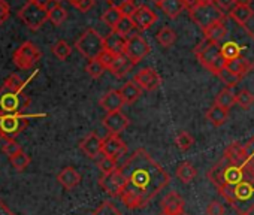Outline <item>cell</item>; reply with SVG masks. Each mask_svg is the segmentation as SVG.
<instances>
[{
    "mask_svg": "<svg viewBox=\"0 0 254 215\" xmlns=\"http://www.w3.org/2000/svg\"><path fill=\"white\" fill-rule=\"evenodd\" d=\"M208 179L220 196L239 214L254 211V164L242 154V145L232 142L209 169Z\"/></svg>",
    "mask_w": 254,
    "mask_h": 215,
    "instance_id": "6da1fadb",
    "label": "cell"
},
{
    "mask_svg": "<svg viewBox=\"0 0 254 215\" xmlns=\"http://www.w3.org/2000/svg\"><path fill=\"white\" fill-rule=\"evenodd\" d=\"M120 170L126 181L120 197L129 209L145 208L171 182V175L144 148L136 150Z\"/></svg>",
    "mask_w": 254,
    "mask_h": 215,
    "instance_id": "7a4b0ae2",
    "label": "cell"
},
{
    "mask_svg": "<svg viewBox=\"0 0 254 215\" xmlns=\"http://www.w3.org/2000/svg\"><path fill=\"white\" fill-rule=\"evenodd\" d=\"M194 55L199 60V63L215 76L220 70L226 67V58L221 54L220 44H215L208 38H203L197 44V47L194 48Z\"/></svg>",
    "mask_w": 254,
    "mask_h": 215,
    "instance_id": "3957f363",
    "label": "cell"
},
{
    "mask_svg": "<svg viewBox=\"0 0 254 215\" xmlns=\"http://www.w3.org/2000/svg\"><path fill=\"white\" fill-rule=\"evenodd\" d=\"M30 105V99L24 91H14L2 85L0 88V117L23 114Z\"/></svg>",
    "mask_w": 254,
    "mask_h": 215,
    "instance_id": "277c9868",
    "label": "cell"
},
{
    "mask_svg": "<svg viewBox=\"0 0 254 215\" xmlns=\"http://www.w3.org/2000/svg\"><path fill=\"white\" fill-rule=\"evenodd\" d=\"M75 48L87 60H96L105 51V42L94 29H87L75 42Z\"/></svg>",
    "mask_w": 254,
    "mask_h": 215,
    "instance_id": "5b68a950",
    "label": "cell"
},
{
    "mask_svg": "<svg viewBox=\"0 0 254 215\" xmlns=\"http://www.w3.org/2000/svg\"><path fill=\"white\" fill-rule=\"evenodd\" d=\"M190 18L193 20L194 24H197V27H200L203 32L206 29H209L212 24H215L217 21H223L226 20V12H223L215 3L214 5H197L196 8L189 11Z\"/></svg>",
    "mask_w": 254,
    "mask_h": 215,
    "instance_id": "8992f818",
    "label": "cell"
},
{
    "mask_svg": "<svg viewBox=\"0 0 254 215\" xmlns=\"http://www.w3.org/2000/svg\"><path fill=\"white\" fill-rule=\"evenodd\" d=\"M18 18L29 27L30 30H39L48 21V9L41 8L33 2H29L20 9Z\"/></svg>",
    "mask_w": 254,
    "mask_h": 215,
    "instance_id": "52a82bcc",
    "label": "cell"
},
{
    "mask_svg": "<svg viewBox=\"0 0 254 215\" xmlns=\"http://www.w3.org/2000/svg\"><path fill=\"white\" fill-rule=\"evenodd\" d=\"M12 60H14V64L18 67V69H32L39 60H41V51L39 48L33 44V42H24L21 44L14 55H12Z\"/></svg>",
    "mask_w": 254,
    "mask_h": 215,
    "instance_id": "ba28073f",
    "label": "cell"
},
{
    "mask_svg": "<svg viewBox=\"0 0 254 215\" xmlns=\"http://www.w3.org/2000/svg\"><path fill=\"white\" fill-rule=\"evenodd\" d=\"M29 126V118L23 114L15 115H3L0 117V130H2L5 139H15L21 132Z\"/></svg>",
    "mask_w": 254,
    "mask_h": 215,
    "instance_id": "9c48e42d",
    "label": "cell"
},
{
    "mask_svg": "<svg viewBox=\"0 0 254 215\" xmlns=\"http://www.w3.org/2000/svg\"><path fill=\"white\" fill-rule=\"evenodd\" d=\"M150 51H151L150 44L141 35H133L130 38H127L124 54L133 61V64L141 63L150 54Z\"/></svg>",
    "mask_w": 254,
    "mask_h": 215,
    "instance_id": "30bf717a",
    "label": "cell"
},
{
    "mask_svg": "<svg viewBox=\"0 0 254 215\" xmlns=\"http://www.w3.org/2000/svg\"><path fill=\"white\" fill-rule=\"evenodd\" d=\"M99 185L105 190V193H108L109 196L112 197H120L123 190H124V185H126V181H124V176L121 173L120 169H115L114 172L111 173H106V175H102L100 179H99Z\"/></svg>",
    "mask_w": 254,
    "mask_h": 215,
    "instance_id": "8fae6325",
    "label": "cell"
},
{
    "mask_svg": "<svg viewBox=\"0 0 254 215\" xmlns=\"http://www.w3.org/2000/svg\"><path fill=\"white\" fill-rule=\"evenodd\" d=\"M135 81L144 91H154L160 87L162 78L153 67H145L135 75Z\"/></svg>",
    "mask_w": 254,
    "mask_h": 215,
    "instance_id": "7c38bea8",
    "label": "cell"
},
{
    "mask_svg": "<svg viewBox=\"0 0 254 215\" xmlns=\"http://www.w3.org/2000/svg\"><path fill=\"white\" fill-rule=\"evenodd\" d=\"M130 126V120L127 118L121 111L106 114L103 118V127L108 130V135H120Z\"/></svg>",
    "mask_w": 254,
    "mask_h": 215,
    "instance_id": "4fadbf2b",
    "label": "cell"
},
{
    "mask_svg": "<svg viewBox=\"0 0 254 215\" xmlns=\"http://www.w3.org/2000/svg\"><path fill=\"white\" fill-rule=\"evenodd\" d=\"M132 21H133V24H135L136 29H139V30H148V29H151L156 24L157 14L151 8L142 5V6H138L136 12L132 17Z\"/></svg>",
    "mask_w": 254,
    "mask_h": 215,
    "instance_id": "5bb4252c",
    "label": "cell"
},
{
    "mask_svg": "<svg viewBox=\"0 0 254 215\" xmlns=\"http://www.w3.org/2000/svg\"><path fill=\"white\" fill-rule=\"evenodd\" d=\"M102 153L105 156H109V157H114L115 160H118L121 156H124L127 153V147L118 135H108L103 139Z\"/></svg>",
    "mask_w": 254,
    "mask_h": 215,
    "instance_id": "9a60e30c",
    "label": "cell"
},
{
    "mask_svg": "<svg viewBox=\"0 0 254 215\" xmlns=\"http://www.w3.org/2000/svg\"><path fill=\"white\" fill-rule=\"evenodd\" d=\"M99 105L106 114H112V112H120L121 108L126 103H124V99L118 90H111L99 100Z\"/></svg>",
    "mask_w": 254,
    "mask_h": 215,
    "instance_id": "2e32d148",
    "label": "cell"
},
{
    "mask_svg": "<svg viewBox=\"0 0 254 215\" xmlns=\"http://www.w3.org/2000/svg\"><path fill=\"white\" fill-rule=\"evenodd\" d=\"M102 145L103 139L97 133H88L79 144L81 151L88 157V159H97V156L102 153Z\"/></svg>",
    "mask_w": 254,
    "mask_h": 215,
    "instance_id": "e0dca14e",
    "label": "cell"
},
{
    "mask_svg": "<svg viewBox=\"0 0 254 215\" xmlns=\"http://www.w3.org/2000/svg\"><path fill=\"white\" fill-rule=\"evenodd\" d=\"M103 42H105V50L109 51L112 55L118 57V55H123L124 51H126V44H127V39L126 36H121L118 35L117 32L111 30L105 38H103Z\"/></svg>",
    "mask_w": 254,
    "mask_h": 215,
    "instance_id": "ac0fdd59",
    "label": "cell"
},
{
    "mask_svg": "<svg viewBox=\"0 0 254 215\" xmlns=\"http://www.w3.org/2000/svg\"><path fill=\"white\" fill-rule=\"evenodd\" d=\"M184 205H186L184 199L175 191H169L162 200V209H163V212H166L169 215H175V214L184 211Z\"/></svg>",
    "mask_w": 254,
    "mask_h": 215,
    "instance_id": "d6986e66",
    "label": "cell"
},
{
    "mask_svg": "<svg viewBox=\"0 0 254 215\" xmlns=\"http://www.w3.org/2000/svg\"><path fill=\"white\" fill-rule=\"evenodd\" d=\"M57 181L59 184L66 188V190H73L76 185H79L81 182V175L72 167V166H67L64 167L59 175H57Z\"/></svg>",
    "mask_w": 254,
    "mask_h": 215,
    "instance_id": "ffe728a7",
    "label": "cell"
},
{
    "mask_svg": "<svg viewBox=\"0 0 254 215\" xmlns=\"http://www.w3.org/2000/svg\"><path fill=\"white\" fill-rule=\"evenodd\" d=\"M133 66H135L133 61H132L129 57H127L126 54H123V55L115 57L114 63H112L111 67H109V72H111L114 76H117V78H123V76H126L127 73H129V72L132 70Z\"/></svg>",
    "mask_w": 254,
    "mask_h": 215,
    "instance_id": "44dd1931",
    "label": "cell"
},
{
    "mask_svg": "<svg viewBox=\"0 0 254 215\" xmlns=\"http://www.w3.org/2000/svg\"><path fill=\"white\" fill-rule=\"evenodd\" d=\"M142 88L138 85V82L133 79V81H129V82H126L123 87H121V90H120V93H121V96H123V99H124V103H127V105H132V103H135L141 96H142Z\"/></svg>",
    "mask_w": 254,
    "mask_h": 215,
    "instance_id": "7402d4cb",
    "label": "cell"
},
{
    "mask_svg": "<svg viewBox=\"0 0 254 215\" xmlns=\"http://www.w3.org/2000/svg\"><path fill=\"white\" fill-rule=\"evenodd\" d=\"M227 33H229V29H227L224 20L223 21H217L215 24H212L209 29H206L203 32L205 38H208L209 41H212L215 44H220L221 41H224L226 36H227Z\"/></svg>",
    "mask_w": 254,
    "mask_h": 215,
    "instance_id": "603a6c76",
    "label": "cell"
},
{
    "mask_svg": "<svg viewBox=\"0 0 254 215\" xmlns=\"http://www.w3.org/2000/svg\"><path fill=\"white\" fill-rule=\"evenodd\" d=\"M160 9L163 11L166 17H169L171 20H175L186 9V5L183 0H163L160 3Z\"/></svg>",
    "mask_w": 254,
    "mask_h": 215,
    "instance_id": "cb8c5ba5",
    "label": "cell"
},
{
    "mask_svg": "<svg viewBox=\"0 0 254 215\" xmlns=\"http://www.w3.org/2000/svg\"><path fill=\"white\" fill-rule=\"evenodd\" d=\"M206 120L212 126L220 127V126H223L229 120V111H226V109H223V108L214 105V106L209 108L208 112H206Z\"/></svg>",
    "mask_w": 254,
    "mask_h": 215,
    "instance_id": "d4e9b609",
    "label": "cell"
},
{
    "mask_svg": "<svg viewBox=\"0 0 254 215\" xmlns=\"http://www.w3.org/2000/svg\"><path fill=\"white\" fill-rule=\"evenodd\" d=\"M224 69H227L229 72L238 75L239 78H244L251 69H254V66L251 63H248L247 60H244V58H235V60L226 61V67Z\"/></svg>",
    "mask_w": 254,
    "mask_h": 215,
    "instance_id": "484cf974",
    "label": "cell"
},
{
    "mask_svg": "<svg viewBox=\"0 0 254 215\" xmlns=\"http://www.w3.org/2000/svg\"><path fill=\"white\" fill-rule=\"evenodd\" d=\"M254 15V11L253 8L250 6H241V5H236L230 12H229V17L236 23V24H242L245 26Z\"/></svg>",
    "mask_w": 254,
    "mask_h": 215,
    "instance_id": "4316f807",
    "label": "cell"
},
{
    "mask_svg": "<svg viewBox=\"0 0 254 215\" xmlns=\"http://www.w3.org/2000/svg\"><path fill=\"white\" fill-rule=\"evenodd\" d=\"M196 175H197V170L190 161H183L177 167V178L184 184L191 182L196 178Z\"/></svg>",
    "mask_w": 254,
    "mask_h": 215,
    "instance_id": "83f0119b",
    "label": "cell"
},
{
    "mask_svg": "<svg viewBox=\"0 0 254 215\" xmlns=\"http://www.w3.org/2000/svg\"><path fill=\"white\" fill-rule=\"evenodd\" d=\"M235 103H236V94L230 88H223L215 96V105L223 108V109H226V111H229Z\"/></svg>",
    "mask_w": 254,
    "mask_h": 215,
    "instance_id": "f1b7e54d",
    "label": "cell"
},
{
    "mask_svg": "<svg viewBox=\"0 0 254 215\" xmlns=\"http://www.w3.org/2000/svg\"><path fill=\"white\" fill-rule=\"evenodd\" d=\"M67 18V11L62 5H56L53 8H48V21H51L54 26H62Z\"/></svg>",
    "mask_w": 254,
    "mask_h": 215,
    "instance_id": "f546056e",
    "label": "cell"
},
{
    "mask_svg": "<svg viewBox=\"0 0 254 215\" xmlns=\"http://www.w3.org/2000/svg\"><path fill=\"white\" fill-rule=\"evenodd\" d=\"M123 18V15H121V12H120V9H118V6H109L105 12H103V15H102V21H103V24H106L108 27H111L112 30L115 29V26L120 23V20Z\"/></svg>",
    "mask_w": 254,
    "mask_h": 215,
    "instance_id": "4dcf8cb0",
    "label": "cell"
},
{
    "mask_svg": "<svg viewBox=\"0 0 254 215\" xmlns=\"http://www.w3.org/2000/svg\"><path fill=\"white\" fill-rule=\"evenodd\" d=\"M157 42L163 47V48H169L175 44L177 41V33L171 29V27H163L159 33H157Z\"/></svg>",
    "mask_w": 254,
    "mask_h": 215,
    "instance_id": "1f68e13d",
    "label": "cell"
},
{
    "mask_svg": "<svg viewBox=\"0 0 254 215\" xmlns=\"http://www.w3.org/2000/svg\"><path fill=\"white\" fill-rule=\"evenodd\" d=\"M51 51H53V54H54L59 60L64 61V60H67V57H70V54H72V47H70L66 41H59V42H56V44L53 45Z\"/></svg>",
    "mask_w": 254,
    "mask_h": 215,
    "instance_id": "d6a6232c",
    "label": "cell"
},
{
    "mask_svg": "<svg viewBox=\"0 0 254 215\" xmlns=\"http://www.w3.org/2000/svg\"><path fill=\"white\" fill-rule=\"evenodd\" d=\"M218 79L226 85V88H233V87H236L239 82H241V79L242 78H239L238 75H235V73H232V72H229L227 69H223V70H220L218 72Z\"/></svg>",
    "mask_w": 254,
    "mask_h": 215,
    "instance_id": "836d02e7",
    "label": "cell"
},
{
    "mask_svg": "<svg viewBox=\"0 0 254 215\" xmlns=\"http://www.w3.org/2000/svg\"><path fill=\"white\" fill-rule=\"evenodd\" d=\"M85 70H87V73H88L91 78L97 79V78H100V76L105 73V70H108V69L100 63V60L96 58V60H88Z\"/></svg>",
    "mask_w": 254,
    "mask_h": 215,
    "instance_id": "e575fe53",
    "label": "cell"
},
{
    "mask_svg": "<svg viewBox=\"0 0 254 215\" xmlns=\"http://www.w3.org/2000/svg\"><path fill=\"white\" fill-rule=\"evenodd\" d=\"M2 151L11 160L12 157H15L17 154H20L23 151V148H21V145L15 139H5V144L2 147Z\"/></svg>",
    "mask_w": 254,
    "mask_h": 215,
    "instance_id": "d590c367",
    "label": "cell"
},
{
    "mask_svg": "<svg viewBox=\"0 0 254 215\" xmlns=\"http://www.w3.org/2000/svg\"><path fill=\"white\" fill-rule=\"evenodd\" d=\"M30 161H32L30 156H27L24 151H21L20 154H17L15 157H12V159H11V164L14 166V169H15L17 172H23V170H26V167L30 164Z\"/></svg>",
    "mask_w": 254,
    "mask_h": 215,
    "instance_id": "8d00e7d4",
    "label": "cell"
},
{
    "mask_svg": "<svg viewBox=\"0 0 254 215\" xmlns=\"http://www.w3.org/2000/svg\"><path fill=\"white\" fill-rule=\"evenodd\" d=\"M175 144L181 151H187L194 144V138L189 132H180L175 138Z\"/></svg>",
    "mask_w": 254,
    "mask_h": 215,
    "instance_id": "74e56055",
    "label": "cell"
},
{
    "mask_svg": "<svg viewBox=\"0 0 254 215\" xmlns=\"http://www.w3.org/2000/svg\"><path fill=\"white\" fill-rule=\"evenodd\" d=\"M97 166H99L100 172H102L103 175H106V173H111V172H114V170L117 169V160H115L114 157L103 156V157L99 160Z\"/></svg>",
    "mask_w": 254,
    "mask_h": 215,
    "instance_id": "f35d334b",
    "label": "cell"
},
{
    "mask_svg": "<svg viewBox=\"0 0 254 215\" xmlns=\"http://www.w3.org/2000/svg\"><path fill=\"white\" fill-rule=\"evenodd\" d=\"M236 103L244 108V109H248V108L254 103V94L248 90H241L236 94Z\"/></svg>",
    "mask_w": 254,
    "mask_h": 215,
    "instance_id": "ab89813d",
    "label": "cell"
},
{
    "mask_svg": "<svg viewBox=\"0 0 254 215\" xmlns=\"http://www.w3.org/2000/svg\"><path fill=\"white\" fill-rule=\"evenodd\" d=\"M133 27H135V24H133L132 18H126V17H123V18L120 20V23L115 26L114 32H117V33L121 35V36H126V35H129V33L132 32Z\"/></svg>",
    "mask_w": 254,
    "mask_h": 215,
    "instance_id": "60d3db41",
    "label": "cell"
},
{
    "mask_svg": "<svg viewBox=\"0 0 254 215\" xmlns=\"http://www.w3.org/2000/svg\"><path fill=\"white\" fill-rule=\"evenodd\" d=\"M93 215H121V212L117 209V206L111 202H103L94 212Z\"/></svg>",
    "mask_w": 254,
    "mask_h": 215,
    "instance_id": "b9f144b4",
    "label": "cell"
},
{
    "mask_svg": "<svg viewBox=\"0 0 254 215\" xmlns=\"http://www.w3.org/2000/svg\"><path fill=\"white\" fill-rule=\"evenodd\" d=\"M5 87H8L9 90H14V91H23L24 87H26V82L15 73H12L3 84Z\"/></svg>",
    "mask_w": 254,
    "mask_h": 215,
    "instance_id": "7bdbcfd3",
    "label": "cell"
},
{
    "mask_svg": "<svg viewBox=\"0 0 254 215\" xmlns=\"http://www.w3.org/2000/svg\"><path fill=\"white\" fill-rule=\"evenodd\" d=\"M118 9H120V12H121V15H123V17H126V18H132V17H133V14L136 12L138 6L135 5L133 0H129V2L121 3V5L118 6Z\"/></svg>",
    "mask_w": 254,
    "mask_h": 215,
    "instance_id": "ee69618b",
    "label": "cell"
},
{
    "mask_svg": "<svg viewBox=\"0 0 254 215\" xmlns=\"http://www.w3.org/2000/svg\"><path fill=\"white\" fill-rule=\"evenodd\" d=\"M242 154L245 156V159L248 161H251L254 164V138L248 139L244 145H242Z\"/></svg>",
    "mask_w": 254,
    "mask_h": 215,
    "instance_id": "f6af8a7d",
    "label": "cell"
},
{
    "mask_svg": "<svg viewBox=\"0 0 254 215\" xmlns=\"http://www.w3.org/2000/svg\"><path fill=\"white\" fill-rule=\"evenodd\" d=\"M11 15V6L6 0H0V26L5 24Z\"/></svg>",
    "mask_w": 254,
    "mask_h": 215,
    "instance_id": "bcb514c9",
    "label": "cell"
},
{
    "mask_svg": "<svg viewBox=\"0 0 254 215\" xmlns=\"http://www.w3.org/2000/svg\"><path fill=\"white\" fill-rule=\"evenodd\" d=\"M206 215H224V206L220 202H211L206 208Z\"/></svg>",
    "mask_w": 254,
    "mask_h": 215,
    "instance_id": "7dc6e473",
    "label": "cell"
},
{
    "mask_svg": "<svg viewBox=\"0 0 254 215\" xmlns=\"http://www.w3.org/2000/svg\"><path fill=\"white\" fill-rule=\"evenodd\" d=\"M215 5L223 11V12H230L236 6V0H215Z\"/></svg>",
    "mask_w": 254,
    "mask_h": 215,
    "instance_id": "c3c4849f",
    "label": "cell"
},
{
    "mask_svg": "<svg viewBox=\"0 0 254 215\" xmlns=\"http://www.w3.org/2000/svg\"><path fill=\"white\" fill-rule=\"evenodd\" d=\"M97 60H100V63H102L108 70H109L111 64H112V63H114V60H115V55H112L109 51H106V50H105V51L99 55V58H97Z\"/></svg>",
    "mask_w": 254,
    "mask_h": 215,
    "instance_id": "681fc988",
    "label": "cell"
},
{
    "mask_svg": "<svg viewBox=\"0 0 254 215\" xmlns=\"http://www.w3.org/2000/svg\"><path fill=\"white\" fill-rule=\"evenodd\" d=\"M94 6V0H79V2L75 5V8L79 11V12H88L91 8Z\"/></svg>",
    "mask_w": 254,
    "mask_h": 215,
    "instance_id": "f907efd6",
    "label": "cell"
},
{
    "mask_svg": "<svg viewBox=\"0 0 254 215\" xmlns=\"http://www.w3.org/2000/svg\"><path fill=\"white\" fill-rule=\"evenodd\" d=\"M184 2V5H186V9H193V8H196L197 5H200V0H183Z\"/></svg>",
    "mask_w": 254,
    "mask_h": 215,
    "instance_id": "816d5d0a",
    "label": "cell"
},
{
    "mask_svg": "<svg viewBox=\"0 0 254 215\" xmlns=\"http://www.w3.org/2000/svg\"><path fill=\"white\" fill-rule=\"evenodd\" d=\"M0 215H15L3 202H0Z\"/></svg>",
    "mask_w": 254,
    "mask_h": 215,
    "instance_id": "f5cc1de1",
    "label": "cell"
},
{
    "mask_svg": "<svg viewBox=\"0 0 254 215\" xmlns=\"http://www.w3.org/2000/svg\"><path fill=\"white\" fill-rule=\"evenodd\" d=\"M30 2L36 3V5L41 6V8H47V9H48V6H50V3L53 2V0H30Z\"/></svg>",
    "mask_w": 254,
    "mask_h": 215,
    "instance_id": "db71d44e",
    "label": "cell"
},
{
    "mask_svg": "<svg viewBox=\"0 0 254 215\" xmlns=\"http://www.w3.org/2000/svg\"><path fill=\"white\" fill-rule=\"evenodd\" d=\"M105 2H108L111 6H120L124 2H129V0H105Z\"/></svg>",
    "mask_w": 254,
    "mask_h": 215,
    "instance_id": "11a10c76",
    "label": "cell"
},
{
    "mask_svg": "<svg viewBox=\"0 0 254 215\" xmlns=\"http://www.w3.org/2000/svg\"><path fill=\"white\" fill-rule=\"evenodd\" d=\"M253 0H236V5H241V6H250Z\"/></svg>",
    "mask_w": 254,
    "mask_h": 215,
    "instance_id": "9f6ffc18",
    "label": "cell"
},
{
    "mask_svg": "<svg viewBox=\"0 0 254 215\" xmlns=\"http://www.w3.org/2000/svg\"><path fill=\"white\" fill-rule=\"evenodd\" d=\"M215 0H200V5H214Z\"/></svg>",
    "mask_w": 254,
    "mask_h": 215,
    "instance_id": "6f0895ef",
    "label": "cell"
},
{
    "mask_svg": "<svg viewBox=\"0 0 254 215\" xmlns=\"http://www.w3.org/2000/svg\"><path fill=\"white\" fill-rule=\"evenodd\" d=\"M151 2H153L154 5H157V6H160V3L163 2V0H151Z\"/></svg>",
    "mask_w": 254,
    "mask_h": 215,
    "instance_id": "680465c9",
    "label": "cell"
},
{
    "mask_svg": "<svg viewBox=\"0 0 254 215\" xmlns=\"http://www.w3.org/2000/svg\"><path fill=\"white\" fill-rule=\"evenodd\" d=\"M67 2H69L70 5H73V6H75V5H76V3L79 2V0H67Z\"/></svg>",
    "mask_w": 254,
    "mask_h": 215,
    "instance_id": "91938a15",
    "label": "cell"
},
{
    "mask_svg": "<svg viewBox=\"0 0 254 215\" xmlns=\"http://www.w3.org/2000/svg\"><path fill=\"white\" fill-rule=\"evenodd\" d=\"M53 2H54L56 5H60V3L63 2V0H53Z\"/></svg>",
    "mask_w": 254,
    "mask_h": 215,
    "instance_id": "94428289",
    "label": "cell"
},
{
    "mask_svg": "<svg viewBox=\"0 0 254 215\" xmlns=\"http://www.w3.org/2000/svg\"><path fill=\"white\" fill-rule=\"evenodd\" d=\"M175 215H189L187 212H184V211H181V212H178V214H175Z\"/></svg>",
    "mask_w": 254,
    "mask_h": 215,
    "instance_id": "6125c7cd",
    "label": "cell"
},
{
    "mask_svg": "<svg viewBox=\"0 0 254 215\" xmlns=\"http://www.w3.org/2000/svg\"><path fill=\"white\" fill-rule=\"evenodd\" d=\"M2 139H5V136H3V133H2V130H0V141Z\"/></svg>",
    "mask_w": 254,
    "mask_h": 215,
    "instance_id": "be15d7a7",
    "label": "cell"
},
{
    "mask_svg": "<svg viewBox=\"0 0 254 215\" xmlns=\"http://www.w3.org/2000/svg\"><path fill=\"white\" fill-rule=\"evenodd\" d=\"M160 215H169V214H166V212H162Z\"/></svg>",
    "mask_w": 254,
    "mask_h": 215,
    "instance_id": "e7e4bbea",
    "label": "cell"
}]
</instances>
